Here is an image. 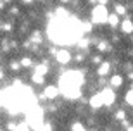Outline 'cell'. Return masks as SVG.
<instances>
[{"label":"cell","instance_id":"obj_1","mask_svg":"<svg viewBox=\"0 0 133 131\" xmlns=\"http://www.w3.org/2000/svg\"><path fill=\"white\" fill-rule=\"evenodd\" d=\"M92 5H95L94 9L90 10V21L94 26H102V24H107V17H109V9L105 5H99L97 2H90Z\"/></svg>","mask_w":133,"mask_h":131},{"label":"cell","instance_id":"obj_2","mask_svg":"<svg viewBox=\"0 0 133 131\" xmlns=\"http://www.w3.org/2000/svg\"><path fill=\"white\" fill-rule=\"evenodd\" d=\"M99 95H100V98H102V102H104V107H111V105H114V102H116V90H112L111 86H105V88H102L99 92Z\"/></svg>","mask_w":133,"mask_h":131},{"label":"cell","instance_id":"obj_3","mask_svg":"<svg viewBox=\"0 0 133 131\" xmlns=\"http://www.w3.org/2000/svg\"><path fill=\"white\" fill-rule=\"evenodd\" d=\"M55 60H57L61 66H68V64L73 60V53L69 52L68 49H59V52L55 55Z\"/></svg>","mask_w":133,"mask_h":131},{"label":"cell","instance_id":"obj_4","mask_svg":"<svg viewBox=\"0 0 133 131\" xmlns=\"http://www.w3.org/2000/svg\"><path fill=\"white\" fill-rule=\"evenodd\" d=\"M42 93H43V97L47 98V100H55V98L61 95V90H59L57 85H47Z\"/></svg>","mask_w":133,"mask_h":131},{"label":"cell","instance_id":"obj_5","mask_svg":"<svg viewBox=\"0 0 133 131\" xmlns=\"http://www.w3.org/2000/svg\"><path fill=\"white\" fill-rule=\"evenodd\" d=\"M119 31L123 35H131L133 33V21H131V17H124L123 21H121V26H119Z\"/></svg>","mask_w":133,"mask_h":131},{"label":"cell","instance_id":"obj_6","mask_svg":"<svg viewBox=\"0 0 133 131\" xmlns=\"http://www.w3.org/2000/svg\"><path fill=\"white\" fill-rule=\"evenodd\" d=\"M111 69H112V62H109V60H104L100 64L99 67H97V76L99 78H105L109 73H111Z\"/></svg>","mask_w":133,"mask_h":131},{"label":"cell","instance_id":"obj_7","mask_svg":"<svg viewBox=\"0 0 133 131\" xmlns=\"http://www.w3.org/2000/svg\"><path fill=\"white\" fill-rule=\"evenodd\" d=\"M88 105L92 107L94 111H99V109H102V107H104V102H102V98H100L99 92L94 93V95H92V97L88 98Z\"/></svg>","mask_w":133,"mask_h":131},{"label":"cell","instance_id":"obj_8","mask_svg":"<svg viewBox=\"0 0 133 131\" xmlns=\"http://www.w3.org/2000/svg\"><path fill=\"white\" fill-rule=\"evenodd\" d=\"M49 69H50V60H45V59H43L40 64L35 66L33 73H36V74H40V76H43V78H45V74L49 73Z\"/></svg>","mask_w":133,"mask_h":131},{"label":"cell","instance_id":"obj_9","mask_svg":"<svg viewBox=\"0 0 133 131\" xmlns=\"http://www.w3.org/2000/svg\"><path fill=\"white\" fill-rule=\"evenodd\" d=\"M121 17H119L118 14H114V12H111L109 14V17H107V26L111 29H119V26H121Z\"/></svg>","mask_w":133,"mask_h":131},{"label":"cell","instance_id":"obj_10","mask_svg":"<svg viewBox=\"0 0 133 131\" xmlns=\"http://www.w3.org/2000/svg\"><path fill=\"white\" fill-rule=\"evenodd\" d=\"M124 83V78L121 76V74H112L111 78H109V86L112 88V90H118V88L123 86Z\"/></svg>","mask_w":133,"mask_h":131},{"label":"cell","instance_id":"obj_11","mask_svg":"<svg viewBox=\"0 0 133 131\" xmlns=\"http://www.w3.org/2000/svg\"><path fill=\"white\" fill-rule=\"evenodd\" d=\"M28 40H30L33 45H42V43H43V33L38 31V29H35V31H31V33H30Z\"/></svg>","mask_w":133,"mask_h":131},{"label":"cell","instance_id":"obj_12","mask_svg":"<svg viewBox=\"0 0 133 131\" xmlns=\"http://www.w3.org/2000/svg\"><path fill=\"white\" fill-rule=\"evenodd\" d=\"M112 9H114V14H118L119 17H128V7L124 4L116 2V4H112Z\"/></svg>","mask_w":133,"mask_h":131},{"label":"cell","instance_id":"obj_13","mask_svg":"<svg viewBox=\"0 0 133 131\" xmlns=\"http://www.w3.org/2000/svg\"><path fill=\"white\" fill-rule=\"evenodd\" d=\"M95 50H97V53H100V55H102V53H109V52H111V43L100 38L99 43L95 45Z\"/></svg>","mask_w":133,"mask_h":131},{"label":"cell","instance_id":"obj_14","mask_svg":"<svg viewBox=\"0 0 133 131\" xmlns=\"http://www.w3.org/2000/svg\"><path fill=\"white\" fill-rule=\"evenodd\" d=\"M19 62H21V67H24V69H31V67H33V69H35V60L30 57V55L23 57Z\"/></svg>","mask_w":133,"mask_h":131},{"label":"cell","instance_id":"obj_15","mask_svg":"<svg viewBox=\"0 0 133 131\" xmlns=\"http://www.w3.org/2000/svg\"><path fill=\"white\" fill-rule=\"evenodd\" d=\"M92 29H94V24H92V21H81V33L90 35V33H92Z\"/></svg>","mask_w":133,"mask_h":131},{"label":"cell","instance_id":"obj_16","mask_svg":"<svg viewBox=\"0 0 133 131\" xmlns=\"http://www.w3.org/2000/svg\"><path fill=\"white\" fill-rule=\"evenodd\" d=\"M71 131H90V129L85 126L81 121H74L73 124H71Z\"/></svg>","mask_w":133,"mask_h":131},{"label":"cell","instance_id":"obj_17","mask_svg":"<svg viewBox=\"0 0 133 131\" xmlns=\"http://www.w3.org/2000/svg\"><path fill=\"white\" fill-rule=\"evenodd\" d=\"M124 102L128 104L130 107H133V85L128 88V92L124 93Z\"/></svg>","mask_w":133,"mask_h":131},{"label":"cell","instance_id":"obj_18","mask_svg":"<svg viewBox=\"0 0 133 131\" xmlns=\"http://www.w3.org/2000/svg\"><path fill=\"white\" fill-rule=\"evenodd\" d=\"M31 83L36 85V86H40V85H43V83H45V78H43V76H40V74H36V73H33V74H31Z\"/></svg>","mask_w":133,"mask_h":131},{"label":"cell","instance_id":"obj_19","mask_svg":"<svg viewBox=\"0 0 133 131\" xmlns=\"http://www.w3.org/2000/svg\"><path fill=\"white\" fill-rule=\"evenodd\" d=\"M90 62H92V66H97V67H99L100 64L104 62V59H102V55H100V53H94V55H92V59H90Z\"/></svg>","mask_w":133,"mask_h":131},{"label":"cell","instance_id":"obj_20","mask_svg":"<svg viewBox=\"0 0 133 131\" xmlns=\"http://www.w3.org/2000/svg\"><path fill=\"white\" fill-rule=\"evenodd\" d=\"M12 23L10 21H0V31H12Z\"/></svg>","mask_w":133,"mask_h":131},{"label":"cell","instance_id":"obj_21","mask_svg":"<svg viewBox=\"0 0 133 131\" xmlns=\"http://www.w3.org/2000/svg\"><path fill=\"white\" fill-rule=\"evenodd\" d=\"M9 69H10V71H14V73H16V71L19 73V71H21V62H19V60H10V62H9Z\"/></svg>","mask_w":133,"mask_h":131},{"label":"cell","instance_id":"obj_22","mask_svg":"<svg viewBox=\"0 0 133 131\" xmlns=\"http://www.w3.org/2000/svg\"><path fill=\"white\" fill-rule=\"evenodd\" d=\"M16 131H33V129H31V126L26 121H23V122H19V124H17Z\"/></svg>","mask_w":133,"mask_h":131},{"label":"cell","instance_id":"obj_23","mask_svg":"<svg viewBox=\"0 0 133 131\" xmlns=\"http://www.w3.org/2000/svg\"><path fill=\"white\" fill-rule=\"evenodd\" d=\"M85 57H87V53H85V52H78V53L73 57V60H74L76 64H81V62L85 60Z\"/></svg>","mask_w":133,"mask_h":131},{"label":"cell","instance_id":"obj_24","mask_svg":"<svg viewBox=\"0 0 133 131\" xmlns=\"http://www.w3.org/2000/svg\"><path fill=\"white\" fill-rule=\"evenodd\" d=\"M123 69H124V73H126V74H128V73H133V62H131V60L124 62L123 64Z\"/></svg>","mask_w":133,"mask_h":131},{"label":"cell","instance_id":"obj_25","mask_svg":"<svg viewBox=\"0 0 133 131\" xmlns=\"http://www.w3.org/2000/svg\"><path fill=\"white\" fill-rule=\"evenodd\" d=\"M16 128H17V122H16V121H9V124H7V131H16Z\"/></svg>","mask_w":133,"mask_h":131},{"label":"cell","instance_id":"obj_26","mask_svg":"<svg viewBox=\"0 0 133 131\" xmlns=\"http://www.w3.org/2000/svg\"><path fill=\"white\" fill-rule=\"evenodd\" d=\"M10 14L12 16H19V9H17V7H12V9H10Z\"/></svg>","mask_w":133,"mask_h":131},{"label":"cell","instance_id":"obj_27","mask_svg":"<svg viewBox=\"0 0 133 131\" xmlns=\"http://www.w3.org/2000/svg\"><path fill=\"white\" fill-rule=\"evenodd\" d=\"M2 79H5V71L0 67V81H2Z\"/></svg>","mask_w":133,"mask_h":131},{"label":"cell","instance_id":"obj_28","mask_svg":"<svg viewBox=\"0 0 133 131\" xmlns=\"http://www.w3.org/2000/svg\"><path fill=\"white\" fill-rule=\"evenodd\" d=\"M126 78H128V81L133 83V73H128V74H126Z\"/></svg>","mask_w":133,"mask_h":131},{"label":"cell","instance_id":"obj_29","mask_svg":"<svg viewBox=\"0 0 133 131\" xmlns=\"http://www.w3.org/2000/svg\"><path fill=\"white\" fill-rule=\"evenodd\" d=\"M124 131H133V126H131V124H130L128 128H124Z\"/></svg>","mask_w":133,"mask_h":131},{"label":"cell","instance_id":"obj_30","mask_svg":"<svg viewBox=\"0 0 133 131\" xmlns=\"http://www.w3.org/2000/svg\"><path fill=\"white\" fill-rule=\"evenodd\" d=\"M128 55H130V57H133V47H131V49L128 50Z\"/></svg>","mask_w":133,"mask_h":131},{"label":"cell","instance_id":"obj_31","mask_svg":"<svg viewBox=\"0 0 133 131\" xmlns=\"http://www.w3.org/2000/svg\"><path fill=\"white\" fill-rule=\"evenodd\" d=\"M116 131H124V129H116Z\"/></svg>","mask_w":133,"mask_h":131},{"label":"cell","instance_id":"obj_32","mask_svg":"<svg viewBox=\"0 0 133 131\" xmlns=\"http://www.w3.org/2000/svg\"><path fill=\"white\" fill-rule=\"evenodd\" d=\"M0 131H5V129H2V128H0Z\"/></svg>","mask_w":133,"mask_h":131},{"label":"cell","instance_id":"obj_33","mask_svg":"<svg viewBox=\"0 0 133 131\" xmlns=\"http://www.w3.org/2000/svg\"><path fill=\"white\" fill-rule=\"evenodd\" d=\"M131 40H133V36H131Z\"/></svg>","mask_w":133,"mask_h":131}]
</instances>
